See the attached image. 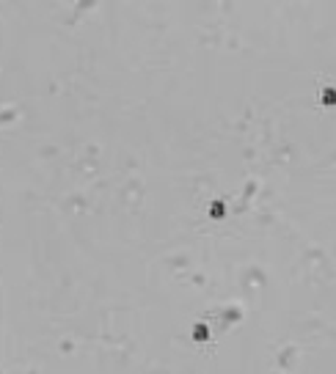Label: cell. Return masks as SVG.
<instances>
[{
  "label": "cell",
  "mask_w": 336,
  "mask_h": 374,
  "mask_svg": "<svg viewBox=\"0 0 336 374\" xmlns=\"http://www.w3.org/2000/svg\"><path fill=\"white\" fill-rule=\"evenodd\" d=\"M8 118H14V110H6V113H0V124H3V121H8Z\"/></svg>",
  "instance_id": "6da1fadb"
}]
</instances>
